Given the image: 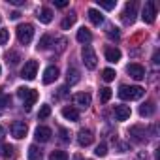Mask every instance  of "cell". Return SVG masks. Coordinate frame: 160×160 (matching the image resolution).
I'll return each instance as SVG.
<instances>
[{"label":"cell","instance_id":"1","mask_svg":"<svg viewBox=\"0 0 160 160\" xmlns=\"http://www.w3.org/2000/svg\"><path fill=\"white\" fill-rule=\"evenodd\" d=\"M143 94H145V91L141 87H138V85H130V87L121 85V89H119V96L122 100H139Z\"/></svg>","mask_w":160,"mask_h":160},{"label":"cell","instance_id":"2","mask_svg":"<svg viewBox=\"0 0 160 160\" xmlns=\"http://www.w3.org/2000/svg\"><path fill=\"white\" fill-rule=\"evenodd\" d=\"M17 96L23 100L25 109H30L36 104V100H38V92L34 89H28V87H19L17 89Z\"/></svg>","mask_w":160,"mask_h":160},{"label":"cell","instance_id":"3","mask_svg":"<svg viewBox=\"0 0 160 160\" xmlns=\"http://www.w3.org/2000/svg\"><path fill=\"white\" fill-rule=\"evenodd\" d=\"M32 36H34V27L30 23H23V25L17 27V40L23 45H28L32 42Z\"/></svg>","mask_w":160,"mask_h":160},{"label":"cell","instance_id":"4","mask_svg":"<svg viewBox=\"0 0 160 160\" xmlns=\"http://www.w3.org/2000/svg\"><path fill=\"white\" fill-rule=\"evenodd\" d=\"M81 57H83V62H85V66H87L89 70H94V68H96L98 58H96V53H94V49H92L91 45H83Z\"/></svg>","mask_w":160,"mask_h":160},{"label":"cell","instance_id":"5","mask_svg":"<svg viewBox=\"0 0 160 160\" xmlns=\"http://www.w3.org/2000/svg\"><path fill=\"white\" fill-rule=\"evenodd\" d=\"M36 73H38V62L36 60H27L23 70H21V77L27 79V81H32L36 77Z\"/></svg>","mask_w":160,"mask_h":160},{"label":"cell","instance_id":"6","mask_svg":"<svg viewBox=\"0 0 160 160\" xmlns=\"http://www.w3.org/2000/svg\"><path fill=\"white\" fill-rule=\"evenodd\" d=\"M136 10H138V2H136V0L126 2L124 12H122V21H124V25H132V23L136 21Z\"/></svg>","mask_w":160,"mask_h":160},{"label":"cell","instance_id":"7","mask_svg":"<svg viewBox=\"0 0 160 160\" xmlns=\"http://www.w3.org/2000/svg\"><path fill=\"white\" fill-rule=\"evenodd\" d=\"M141 19L145 21V23H154V19H156V4L152 2V0H149V2H145V6H143V12H141Z\"/></svg>","mask_w":160,"mask_h":160},{"label":"cell","instance_id":"8","mask_svg":"<svg viewBox=\"0 0 160 160\" xmlns=\"http://www.w3.org/2000/svg\"><path fill=\"white\" fill-rule=\"evenodd\" d=\"M10 130H12V136H13L15 139H23V138L27 136V132H28V126H27V122H23V121H13L12 126H10Z\"/></svg>","mask_w":160,"mask_h":160},{"label":"cell","instance_id":"9","mask_svg":"<svg viewBox=\"0 0 160 160\" xmlns=\"http://www.w3.org/2000/svg\"><path fill=\"white\" fill-rule=\"evenodd\" d=\"M126 72H128L130 77L136 79V81H141V79H145V68H143L141 64H138V62L128 64V66H126Z\"/></svg>","mask_w":160,"mask_h":160},{"label":"cell","instance_id":"10","mask_svg":"<svg viewBox=\"0 0 160 160\" xmlns=\"http://www.w3.org/2000/svg\"><path fill=\"white\" fill-rule=\"evenodd\" d=\"M92 139H94V134H92V130H89V128H81V130L77 132V143L81 145V147L91 145Z\"/></svg>","mask_w":160,"mask_h":160},{"label":"cell","instance_id":"11","mask_svg":"<svg viewBox=\"0 0 160 160\" xmlns=\"http://www.w3.org/2000/svg\"><path fill=\"white\" fill-rule=\"evenodd\" d=\"M128 134H130V138H132L134 141H138V143H143V141L147 139V130H145V126H139V124L132 126V128L128 130Z\"/></svg>","mask_w":160,"mask_h":160},{"label":"cell","instance_id":"12","mask_svg":"<svg viewBox=\"0 0 160 160\" xmlns=\"http://www.w3.org/2000/svg\"><path fill=\"white\" fill-rule=\"evenodd\" d=\"M51 136H53V132H51V128H47V126H38L36 132H34V138H36V141H40V143H47V141L51 139Z\"/></svg>","mask_w":160,"mask_h":160},{"label":"cell","instance_id":"13","mask_svg":"<svg viewBox=\"0 0 160 160\" xmlns=\"http://www.w3.org/2000/svg\"><path fill=\"white\" fill-rule=\"evenodd\" d=\"M113 115H115V121H126V119H130L132 109H130V106H115Z\"/></svg>","mask_w":160,"mask_h":160},{"label":"cell","instance_id":"14","mask_svg":"<svg viewBox=\"0 0 160 160\" xmlns=\"http://www.w3.org/2000/svg\"><path fill=\"white\" fill-rule=\"evenodd\" d=\"M91 94L89 92H77L75 96H73V102H75V106H79V108H83V109H87L89 106H91Z\"/></svg>","mask_w":160,"mask_h":160},{"label":"cell","instance_id":"15","mask_svg":"<svg viewBox=\"0 0 160 160\" xmlns=\"http://www.w3.org/2000/svg\"><path fill=\"white\" fill-rule=\"evenodd\" d=\"M58 68L57 66H47L45 68V72H43V83L45 85H49V83H53V81H57V77H58Z\"/></svg>","mask_w":160,"mask_h":160},{"label":"cell","instance_id":"16","mask_svg":"<svg viewBox=\"0 0 160 160\" xmlns=\"http://www.w3.org/2000/svg\"><path fill=\"white\" fill-rule=\"evenodd\" d=\"M75 38H77V42H79V43L89 45V42L92 40V32H91L87 27H81V28L77 30V36H75Z\"/></svg>","mask_w":160,"mask_h":160},{"label":"cell","instance_id":"17","mask_svg":"<svg viewBox=\"0 0 160 160\" xmlns=\"http://www.w3.org/2000/svg\"><path fill=\"white\" fill-rule=\"evenodd\" d=\"M106 60L108 62H119L121 60V49L113 47V45L106 47Z\"/></svg>","mask_w":160,"mask_h":160},{"label":"cell","instance_id":"18","mask_svg":"<svg viewBox=\"0 0 160 160\" xmlns=\"http://www.w3.org/2000/svg\"><path fill=\"white\" fill-rule=\"evenodd\" d=\"M79 79H81L79 70L73 68V66H70L68 72H66V83H68V85H75V83H79Z\"/></svg>","mask_w":160,"mask_h":160},{"label":"cell","instance_id":"19","mask_svg":"<svg viewBox=\"0 0 160 160\" xmlns=\"http://www.w3.org/2000/svg\"><path fill=\"white\" fill-rule=\"evenodd\" d=\"M156 111V104L154 102H145L141 108H139V115L141 117H152Z\"/></svg>","mask_w":160,"mask_h":160},{"label":"cell","instance_id":"20","mask_svg":"<svg viewBox=\"0 0 160 160\" xmlns=\"http://www.w3.org/2000/svg\"><path fill=\"white\" fill-rule=\"evenodd\" d=\"M87 13H89V19H91V23H92V25H96V27H100V25L104 23V15H102V13H100L98 10H94V8H91V10H89Z\"/></svg>","mask_w":160,"mask_h":160},{"label":"cell","instance_id":"21","mask_svg":"<svg viewBox=\"0 0 160 160\" xmlns=\"http://www.w3.org/2000/svg\"><path fill=\"white\" fill-rule=\"evenodd\" d=\"M62 117L72 121V122H75V121H79V111L75 108H62Z\"/></svg>","mask_w":160,"mask_h":160},{"label":"cell","instance_id":"22","mask_svg":"<svg viewBox=\"0 0 160 160\" xmlns=\"http://www.w3.org/2000/svg\"><path fill=\"white\" fill-rule=\"evenodd\" d=\"M36 17L40 19V23H45V25H47V23H51V21H53V12H51L49 8H42V10L38 12V15H36Z\"/></svg>","mask_w":160,"mask_h":160},{"label":"cell","instance_id":"23","mask_svg":"<svg viewBox=\"0 0 160 160\" xmlns=\"http://www.w3.org/2000/svg\"><path fill=\"white\" fill-rule=\"evenodd\" d=\"M75 21H77V15H75V13L72 12V13H68V15H66V17L62 19V23H60V27H62L64 30H68L70 27H73V23H75Z\"/></svg>","mask_w":160,"mask_h":160},{"label":"cell","instance_id":"24","mask_svg":"<svg viewBox=\"0 0 160 160\" xmlns=\"http://www.w3.org/2000/svg\"><path fill=\"white\" fill-rule=\"evenodd\" d=\"M0 154H2L4 158H13V156H15V147H12V145H2V147H0Z\"/></svg>","mask_w":160,"mask_h":160},{"label":"cell","instance_id":"25","mask_svg":"<svg viewBox=\"0 0 160 160\" xmlns=\"http://www.w3.org/2000/svg\"><path fill=\"white\" fill-rule=\"evenodd\" d=\"M51 43H53V36H51V34H45V36H42L40 42H38V49H47Z\"/></svg>","mask_w":160,"mask_h":160},{"label":"cell","instance_id":"26","mask_svg":"<svg viewBox=\"0 0 160 160\" xmlns=\"http://www.w3.org/2000/svg\"><path fill=\"white\" fill-rule=\"evenodd\" d=\"M28 158L30 160H40L42 158V151L38 149V145H30L28 147Z\"/></svg>","mask_w":160,"mask_h":160},{"label":"cell","instance_id":"27","mask_svg":"<svg viewBox=\"0 0 160 160\" xmlns=\"http://www.w3.org/2000/svg\"><path fill=\"white\" fill-rule=\"evenodd\" d=\"M111 89L109 87H104V89H100V102L102 104H108L109 102V98H111Z\"/></svg>","mask_w":160,"mask_h":160},{"label":"cell","instance_id":"28","mask_svg":"<svg viewBox=\"0 0 160 160\" xmlns=\"http://www.w3.org/2000/svg\"><path fill=\"white\" fill-rule=\"evenodd\" d=\"M49 160H68V152L66 151H53L49 154Z\"/></svg>","mask_w":160,"mask_h":160},{"label":"cell","instance_id":"29","mask_svg":"<svg viewBox=\"0 0 160 160\" xmlns=\"http://www.w3.org/2000/svg\"><path fill=\"white\" fill-rule=\"evenodd\" d=\"M102 79H104V81H113V79H115V70H111V68L102 70Z\"/></svg>","mask_w":160,"mask_h":160},{"label":"cell","instance_id":"30","mask_svg":"<svg viewBox=\"0 0 160 160\" xmlns=\"http://www.w3.org/2000/svg\"><path fill=\"white\" fill-rule=\"evenodd\" d=\"M98 6L104 8V10H113L117 6V2L115 0H98Z\"/></svg>","mask_w":160,"mask_h":160},{"label":"cell","instance_id":"31","mask_svg":"<svg viewBox=\"0 0 160 160\" xmlns=\"http://www.w3.org/2000/svg\"><path fill=\"white\" fill-rule=\"evenodd\" d=\"M51 115V106H47V104H43L42 108H40V113H38V119H47Z\"/></svg>","mask_w":160,"mask_h":160},{"label":"cell","instance_id":"32","mask_svg":"<svg viewBox=\"0 0 160 160\" xmlns=\"http://www.w3.org/2000/svg\"><path fill=\"white\" fill-rule=\"evenodd\" d=\"M12 104V98L8 96V94H4L2 91H0V108H8Z\"/></svg>","mask_w":160,"mask_h":160},{"label":"cell","instance_id":"33","mask_svg":"<svg viewBox=\"0 0 160 160\" xmlns=\"http://www.w3.org/2000/svg\"><path fill=\"white\" fill-rule=\"evenodd\" d=\"M94 154H96V156H106V154H108V147H106V143H100V145L94 149Z\"/></svg>","mask_w":160,"mask_h":160},{"label":"cell","instance_id":"34","mask_svg":"<svg viewBox=\"0 0 160 160\" xmlns=\"http://www.w3.org/2000/svg\"><path fill=\"white\" fill-rule=\"evenodd\" d=\"M8 40H10V32L6 28H0V45L8 43Z\"/></svg>","mask_w":160,"mask_h":160},{"label":"cell","instance_id":"35","mask_svg":"<svg viewBox=\"0 0 160 160\" xmlns=\"http://www.w3.org/2000/svg\"><path fill=\"white\" fill-rule=\"evenodd\" d=\"M66 43H68L66 38H58V40H57V53H62V51L66 49Z\"/></svg>","mask_w":160,"mask_h":160},{"label":"cell","instance_id":"36","mask_svg":"<svg viewBox=\"0 0 160 160\" xmlns=\"http://www.w3.org/2000/svg\"><path fill=\"white\" fill-rule=\"evenodd\" d=\"M6 58H8V64H10V62H12V64H17V62H19V53H8Z\"/></svg>","mask_w":160,"mask_h":160},{"label":"cell","instance_id":"37","mask_svg":"<svg viewBox=\"0 0 160 160\" xmlns=\"http://www.w3.org/2000/svg\"><path fill=\"white\" fill-rule=\"evenodd\" d=\"M108 36H109V38H115V40H119V38H121V32H119V28H113V27H111V28L108 30Z\"/></svg>","mask_w":160,"mask_h":160},{"label":"cell","instance_id":"38","mask_svg":"<svg viewBox=\"0 0 160 160\" xmlns=\"http://www.w3.org/2000/svg\"><path fill=\"white\" fill-rule=\"evenodd\" d=\"M58 134H60V139H62V141H70V134H68V130H66V128H60V130H58Z\"/></svg>","mask_w":160,"mask_h":160},{"label":"cell","instance_id":"39","mask_svg":"<svg viewBox=\"0 0 160 160\" xmlns=\"http://www.w3.org/2000/svg\"><path fill=\"white\" fill-rule=\"evenodd\" d=\"M57 8H66L68 6V0H53Z\"/></svg>","mask_w":160,"mask_h":160},{"label":"cell","instance_id":"40","mask_svg":"<svg viewBox=\"0 0 160 160\" xmlns=\"http://www.w3.org/2000/svg\"><path fill=\"white\" fill-rule=\"evenodd\" d=\"M10 4H13V6H23L25 4V0H8Z\"/></svg>","mask_w":160,"mask_h":160},{"label":"cell","instance_id":"41","mask_svg":"<svg viewBox=\"0 0 160 160\" xmlns=\"http://www.w3.org/2000/svg\"><path fill=\"white\" fill-rule=\"evenodd\" d=\"M4 138H6V128H4L2 124H0V141H2Z\"/></svg>","mask_w":160,"mask_h":160},{"label":"cell","instance_id":"42","mask_svg":"<svg viewBox=\"0 0 160 160\" xmlns=\"http://www.w3.org/2000/svg\"><path fill=\"white\" fill-rule=\"evenodd\" d=\"M19 17H21L19 12H12V13H10V19H19Z\"/></svg>","mask_w":160,"mask_h":160},{"label":"cell","instance_id":"43","mask_svg":"<svg viewBox=\"0 0 160 160\" xmlns=\"http://www.w3.org/2000/svg\"><path fill=\"white\" fill-rule=\"evenodd\" d=\"M66 91H68L66 87H60V89H58V96H66Z\"/></svg>","mask_w":160,"mask_h":160},{"label":"cell","instance_id":"44","mask_svg":"<svg viewBox=\"0 0 160 160\" xmlns=\"http://www.w3.org/2000/svg\"><path fill=\"white\" fill-rule=\"evenodd\" d=\"M138 160H147V154H138Z\"/></svg>","mask_w":160,"mask_h":160},{"label":"cell","instance_id":"45","mask_svg":"<svg viewBox=\"0 0 160 160\" xmlns=\"http://www.w3.org/2000/svg\"><path fill=\"white\" fill-rule=\"evenodd\" d=\"M75 160H81V158H79V156H77V158H75Z\"/></svg>","mask_w":160,"mask_h":160},{"label":"cell","instance_id":"46","mask_svg":"<svg viewBox=\"0 0 160 160\" xmlns=\"http://www.w3.org/2000/svg\"><path fill=\"white\" fill-rule=\"evenodd\" d=\"M0 72H2V68H0Z\"/></svg>","mask_w":160,"mask_h":160}]
</instances>
